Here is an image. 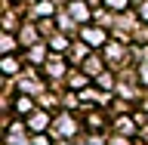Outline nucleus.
I'll return each mask as SVG.
<instances>
[{
  "label": "nucleus",
  "mask_w": 148,
  "mask_h": 145,
  "mask_svg": "<svg viewBox=\"0 0 148 145\" xmlns=\"http://www.w3.org/2000/svg\"><path fill=\"white\" fill-rule=\"evenodd\" d=\"M108 3H111V6H117V9L123 6V0H108Z\"/></svg>",
  "instance_id": "obj_1"
},
{
  "label": "nucleus",
  "mask_w": 148,
  "mask_h": 145,
  "mask_svg": "<svg viewBox=\"0 0 148 145\" xmlns=\"http://www.w3.org/2000/svg\"><path fill=\"white\" fill-rule=\"evenodd\" d=\"M37 145H49V142H46V139H37Z\"/></svg>",
  "instance_id": "obj_2"
}]
</instances>
